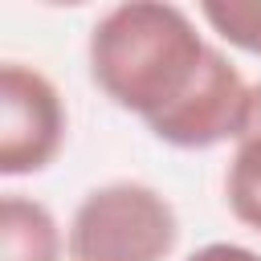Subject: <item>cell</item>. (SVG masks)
Returning <instances> with one entry per match:
<instances>
[{
  "label": "cell",
  "mask_w": 261,
  "mask_h": 261,
  "mask_svg": "<svg viewBox=\"0 0 261 261\" xmlns=\"http://www.w3.org/2000/svg\"><path fill=\"white\" fill-rule=\"evenodd\" d=\"M90 77L179 151L237 143L253 94L241 69L196 33L192 16L159 0L114 4L94 20Z\"/></svg>",
  "instance_id": "cell-1"
},
{
  "label": "cell",
  "mask_w": 261,
  "mask_h": 261,
  "mask_svg": "<svg viewBox=\"0 0 261 261\" xmlns=\"http://www.w3.org/2000/svg\"><path fill=\"white\" fill-rule=\"evenodd\" d=\"M179 241V216L163 192L139 179H114L82 196L69 220V261H167Z\"/></svg>",
  "instance_id": "cell-2"
},
{
  "label": "cell",
  "mask_w": 261,
  "mask_h": 261,
  "mask_svg": "<svg viewBox=\"0 0 261 261\" xmlns=\"http://www.w3.org/2000/svg\"><path fill=\"white\" fill-rule=\"evenodd\" d=\"M65 143V106L57 86L20 61L0 69V175H33Z\"/></svg>",
  "instance_id": "cell-3"
},
{
  "label": "cell",
  "mask_w": 261,
  "mask_h": 261,
  "mask_svg": "<svg viewBox=\"0 0 261 261\" xmlns=\"http://www.w3.org/2000/svg\"><path fill=\"white\" fill-rule=\"evenodd\" d=\"M0 261H61V228L45 204L20 192L0 200Z\"/></svg>",
  "instance_id": "cell-4"
},
{
  "label": "cell",
  "mask_w": 261,
  "mask_h": 261,
  "mask_svg": "<svg viewBox=\"0 0 261 261\" xmlns=\"http://www.w3.org/2000/svg\"><path fill=\"white\" fill-rule=\"evenodd\" d=\"M224 196H228L232 216L245 228L261 232V82L249 94V114L224 171Z\"/></svg>",
  "instance_id": "cell-5"
},
{
  "label": "cell",
  "mask_w": 261,
  "mask_h": 261,
  "mask_svg": "<svg viewBox=\"0 0 261 261\" xmlns=\"http://www.w3.org/2000/svg\"><path fill=\"white\" fill-rule=\"evenodd\" d=\"M200 16L220 41L261 57V0H204Z\"/></svg>",
  "instance_id": "cell-6"
},
{
  "label": "cell",
  "mask_w": 261,
  "mask_h": 261,
  "mask_svg": "<svg viewBox=\"0 0 261 261\" xmlns=\"http://www.w3.org/2000/svg\"><path fill=\"white\" fill-rule=\"evenodd\" d=\"M188 261H261V253H253L245 245H232V241H216V245L196 249Z\"/></svg>",
  "instance_id": "cell-7"
}]
</instances>
